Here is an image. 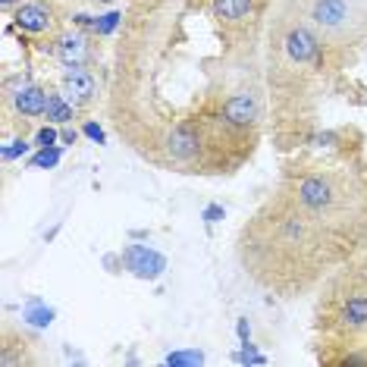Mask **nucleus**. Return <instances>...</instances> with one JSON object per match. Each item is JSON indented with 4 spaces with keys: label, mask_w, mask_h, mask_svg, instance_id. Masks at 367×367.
Instances as JSON below:
<instances>
[{
    "label": "nucleus",
    "mask_w": 367,
    "mask_h": 367,
    "mask_svg": "<svg viewBox=\"0 0 367 367\" xmlns=\"http://www.w3.org/2000/svg\"><path fill=\"white\" fill-rule=\"evenodd\" d=\"M348 239L352 236L345 230L298 207L282 191H273L270 201H264L242 226L236 255L257 286L282 298H296L323 282L342 257V245H348Z\"/></svg>",
    "instance_id": "obj_1"
},
{
    "label": "nucleus",
    "mask_w": 367,
    "mask_h": 367,
    "mask_svg": "<svg viewBox=\"0 0 367 367\" xmlns=\"http://www.w3.org/2000/svg\"><path fill=\"white\" fill-rule=\"evenodd\" d=\"M276 191L292 198L298 207L345 230L348 236H355V230H358L361 185L348 170L327 167L323 160H296L282 170Z\"/></svg>",
    "instance_id": "obj_2"
},
{
    "label": "nucleus",
    "mask_w": 367,
    "mask_h": 367,
    "mask_svg": "<svg viewBox=\"0 0 367 367\" xmlns=\"http://www.w3.org/2000/svg\"><path fill=\"white\" fill-rule=\"evenodd\" d=\"M308 26L317 28L321 38L330 41H348V35L361 26L355 0H311L308 3Z\"/></svg>",
    "instance_id": "obj_3"
},
{
    "label": "nucleus",
    "mask_w": 367,
    "mask_h": 367,
    "mask_svg": "<svg viewBox=\"0 0 367 367\" xmlns=\"http://www.w3.org/2000/svg\"><path fill=\"white\" fill-rule=\"evenodd\" d=\"M333 317L327 321V327L348 336L367 330V286H361L352 276L348 289H339V282H333Z\"/></svg>",
    "instance_id": "obj_4"
},
{
    "label": "nucleus",
    "mask_w": 367,
    "mask_h": 367,
    "mask_svg": "<svg viewBox=\"0 0 367 367\" xmlns=\"http://www.w3.org/2000/svg\"><path fill=\"white\" fill-rule=\"evenodd\" d=\"M13 22L16 28H22L28 35H44L57 26V16H53V7L44 0H26L13 10Z\"/></svg>",
    "instance_id": "obj_5"
},
{
    "label": "nucleus",
    "mask_w": 367,
    "mask_h": 367,
    "mask_svg": "<svg viewBox=\"0 0 367 367\" xmlns=\"http://www.w3.org/2000/svg\"><path fill=\"white\" fill-rule=\"evenodd\" d=\"M123 264H126V270H132V273L142 276V280H157L167 270V257L157 255L154 248H148V245H126Z\"/></svg>",
    "instance_id": "obj_6"
},
{
    "label": "nucleus",
    "mask_w": 367,
    "mask_h": 367,
    "mask_svg": "<svg viewBox=\"0 0 367 367\" xmlns=\"http://www.w3.org/2000/svg\"><path fill=\"white\" fill-rule=\"evenodd\" d=\"M53 57L66 66V69H76V66H88L94 60V51L88 44V38L82 32H66L53 41Z\"/></svg>",
    "instance_id": "obj_7"
},
{
    "label": "nucleus",
    "mask_w": 367,
    "mask_h": 367,
    "mask_svg": "<svg viewBox=\"0 0 367 367\" xmlns=\"http://www.w3.org/2000/svg\"><path fill=\"white\" fill-rule=\"evenodd\" d=\"M60 85H63V94L69 98V104H92L94 98H98V79H94V72L88 69V66H76V69H66L63 79H60Z\"/></svg>",
    "instance_id": "obj_8"
},
{
    "label": "nucleus",
    "mask_w": 367,
    "mask_h": 367,
    "mask_svg": "<svg viewBox=\"0 0 367 367\" xmlns=\"http://www.w3.org/2000/svg\"><path fill=\"white\" fill-rule=\"evenodd\" d=\"M7 104L26 119L41 117L47 110V92L41 85H35V82H26V85H19V92L7 94Z\"/></svg>",
    "instance_id": "obj_9"
},
{
    "label": "nucleus",
    "mask_w": 367,
    "mask_h": 367,
    "mask_svg": "<svg viewBox=\"0 0 367 367\" xmlns=\"http://www.w3.org/2000/svg\"><path fill=\"white\" fill-rule=\"evenodd\" d=\"M255 10V0H210V16L223 26H245Z\"/></svg>",
    "instance_id": "obj_10"
},
{
    "label": "nucleus",
    "mask_w": 367,
    "mask_h": 367,
    "mask_svg": "<svg viewBox=\"0 0 367 367\" xmlns=\"http://www.w3.org/2000/svg\"><path fill=\"white\" fill-rule=\"evenodd\" d=\"M0 364L16 367V364H35V358L28 355V342L22 336H16L13 330H3V345H0Z\"/></svg>",
    "instance_id": "obj_11"
},
{
    "label": "nucleus",
    "mask_w": 367,
    "mask_h": 367,
    "mask_svg": "<svg viewBox=\"0 0 367 367\" xmlns=\"http://www.w3.org/2000/svg\"><path fill=\"white\" fill-rule=\"evenodd\" d=\"M47 119H51V123H69L72 119V104L69 101H66V94H51L47 92Z\"/></svg>",
    "instance_id": "obj_12"
},
{
    "label": "nucleus",
    "mask_w": 367,
    "mask_h": 367,
    "mask_svg": "<svg viewBox=\"0 0 367 367\" xmlns=\"http://www.w3.org/2000/svg\"><path fill=\"white\" fill-rule=\"evenodd\" d=\"M119 22H123V13H119V10H113V13L101 16L92 28H94V35H110V32H117V28H119Z\"/></svg>",
    "instance_id": "obj_13"
},
{
    "label": "nucleus",
    "mask_w": 367,
    "mask_h": 367,
    "mask_svg": "<svg viewBox=\"0 0 367 367\" xmlns=\"http://www.w3.org/2000/svg\"><path fill=\"white\" fill-rule=\"evenodd\" d=\"M57 157H60L57 148H51V151L44 148V151H41L38 157H35V167H53V164H57Z\"/></svg>",
    "instance_id": "obj_14"
},
{
    "label": "nucleus",
    "mask_w": 367,
    "mask_h": 367,
    "mask_svg": "<svg viewBox=\"0 0 367 367\" xmlns=\"http://www.w3.org/2000/svg\"><path fill=\"white\" fill-rule=\"evenodd\" d=\"M239 361H251V364H264V355H257L255 348L245 342V348H242V355H239Z\"/></svg>",
    "instance_id": "obj_15"
},
{
    "label": "nucleus",
    "mask_w": 367,
    "mask_h": 367,
    "mask_svg": "<svg viewBox=\"0 0 367 367\" xmlns=\"http://www.w3.org/2000/svg\"><path fill=\"white\" fill-rule=\"evenodd\" d=\"M53 142H57V132H53V129H41L38 132V144H41V148H51Z\"/></svg>",
    "instance_id": "obj_16"
},
{
    "label": "nucleus",
    "mask_w": 367,
    "mask_h": 367,
    "mask_svg": "<svg viewBox=\"0 0 367 367\" xmlns=\"http://www.w3.org/2000/svg\"><path fill=\"white\" fill-rule=\"evenodd\" d=\"M28 317V321H32V323H51V311H35V314H26Z\"/></svg>",
    "instance_id": "obj_17"
},
{
    "label": "nucleus",
    "mask_w": 367,
    "mask_h": 367,
    "mask_svg": "<svg viewBox=\"0 0 367 367\" xmlns=\"http://www.w3.org/2000/svg\"><path fill=\"white\" fill-rule=\"evenodd\" d=\"M85 132H88V135H92V138H94V142H104V132H101V126H94V123H88V126H85Z\"/></svg>",
    "instance_id": "obj_18"
},
{
    "label": "nucleus",
    "mask_w": 367,
    "mask_h": 367,
    "mask_svg": "<svg viewBox=\"0 0 367 367\" xmlns=\"http://www.w3.org/2000/svg\"><path fill=\"white\" fill-rule=\"evenodd\" d=\"M204 216H207V223H214L216 216H223V210H220V207H207V210H204Z\"/></svg>",
    "instance_id": "obj_19"
},
{
    "label": "nucleus",
    "mask_w": 367,
    "mask_h": 367,
    "mask_svg": "<svg viewBox=\"0 0 367 367\" xmlns=\"http://www.w3.org/2000/svg\"><path fill=\"white\" fill-rule=\"evenodd\" d=\"M60 138H63L66 144H72V142H76V129H63V135H60Z\"/></svg>",
    "instance_id": "obj_20"
},
{
    "label": "nucleus",
    "mask_w": 367,
    "mask_h": 367,
    "mask_svg": "<svg viewBox=\"0 0 367 367\" xmlns=\"http://www.w3.org/2000/svg\"><path fill=\"white\" fill-rule=\"evenodd\" d=\"M239 336L248 342V323H245V321H239Z\"/></svg>",
    "instance_id": "obj_21"
},
{
    "label": "nucleus",
    "mask_w": 367,
    "mask_h": 367,
    "mask_svg": "<svg viewBox=\"0 0 367 367\" xmlns=\"http://www.w3.org/2000/svg\"><path fill=\"white\" fill-rule=\"evenodd\" d=\"M0 7H3V10H13V7H16V0H0Z\"/></svg>",
    "instance_id": "obj_22"
},
{
    "label": "nucleus",
    "mask_w": 367,
    "mask_h": 367,
    "mask_svg": "<svg viewBox=\"0 0 367 367\" xmlns=\"http://www.w3.org/2000/svg\"><path fill=\"white\" fill-rule=\"evenodd\" d=\"M101 3H110V0H101Z\"/></svg>",
    "instance_id": "obj_23"
}]
</instances>
